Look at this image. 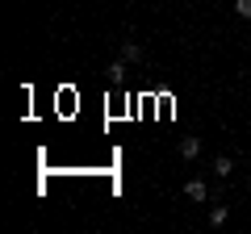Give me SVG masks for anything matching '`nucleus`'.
I'll return each instance as SVG.
<instances>
[{"mask_svg": "<svg viewBox=\"0 0 251 234\" xmlns=\"http://www.w3.org/2000/svg\"><path fill=\"white\" fill-rule=\"evenodd\" d=\"M180 155H184V159H197L201 155V138H184V142H180Z\"/></svg>", "mask_w": 251, "mask_h": 234, "instance_id": "obj_3", "label": "nucleus"}, {"mask_svg": "<svg viewBox=\"0 0 251 234\" xmlns=\"http://www.w3.org/2000/svg\"><path fill=\"white\" fill-rule=\"evenodd\" d=\"M214 171H218V176H222V180H226V176H230V171H234V163L226 159V155H218V159H214Z\"/></svg>", "mask_w": 251, "mask_h": 234, "instance_id": "obj_5", "label": "nucleus"}, {"mask_svg": "<svg viewBox=\"0 0 251 234\" xmlns=\"http://www.w3.org/2000/svg\"><path fill=\"white\" fill-rule=\"evenodd\" d=\"M234 13L239 17H251V0H234Z\"/></svg>", "mask_w": 251, "mask_h": 234, "instance_id": "obj_7", "label": "nucleus"}, {"mask_svg": "<svg viewBox=\"0 0 251 234\" xmlns=\"http://www.w3.org/2000/svg\"><path fill=\"white\" fill-rule=\"evenodd\" d=\"M184 197H188V201H205V197H209V188H205V180H197V176H193V180L184 184Z\"/></svg>", "mask_w": 251, "mask_h": 234, "instance_id": "obj_1", "label": "nucleus"}, {"mask_svg": "<svg viewBox=\"0 0 251 234\" xmlns=\"http://www.w3.org/2000/svg\"><path fill=\"white\" fill-rule=\"evenodd\" d=\"M209 226H226V205H214V209H209Z\"/></svg>", "mask_w": 251, "mask_h": 234, "instance_id": "obj_6", "label": "nucleus"}, {"mask_svg": "<svg viewBox=\"0 0 251 234\" xmlns=\"http://www.w3.org/2000/svg\"><path fill=\"white\" fill-rule=\"evenodd\" d=\"M122 59L126 63H143V46L138 42H122Z\"/></svg>", "mask_w": 251, "mask_h": 234, "instance_id": "obj_2", "label": "nucleus"}, {"mask_svg": "<svg viewBox=\"0 0 251 234\" xmlns=\"http://www.w3.org/2000/svg\"><path fill=\"white\" fill-rule=\"evenodd\" d=\"M105 75H109V84H122V80H126V59L109 63V71H105Z\"/></svg>", "mask_w": 251, "mask_h": 234, "instance_id": "obj_4", "label": "nucleus"}]
</instances>
